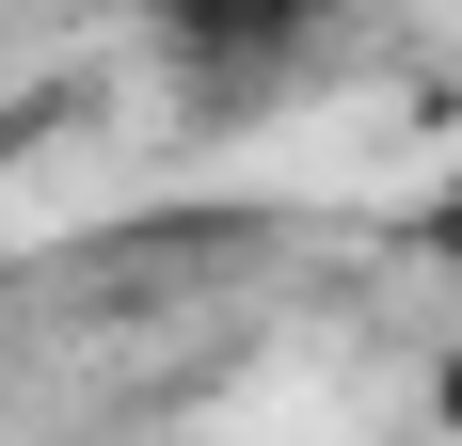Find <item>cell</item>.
I'll return each mask as SVG.
<instances>
[{
	"label": "cell",
	"mask_w": 462,
	"mask_h": 446,
	"mask_svg": "<svg viewBox=\"0 0 462 446\" xmlns=\"http://www.w3.org/2000/svg\"><path fill=\"white\" fill-rule=\"evenodd\" d=\"M430 256H447V271H462V191H447V208H430Z\"/></svg>",
	"instance_id": "obj_2"
},
{
	"label": "cell",
	"mask_w": 462,
	"mask_h": 446,
	"mask_svg": "<svg viewBox=\"0 0 462 446\" xmlns=\"http://www.w3.org/2000/svg\"><path fill=\"white\" fill-rule=\"evenodd\" d=\"M319 16H335V0H160V33H176L191 80H287Z\"/></svg>",
	"instance_id": "obj_1"
}]
</instances>
